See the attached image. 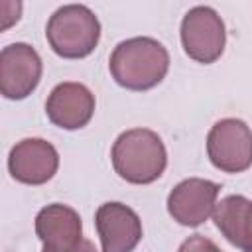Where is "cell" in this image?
I'll use <instances>...</instances> for the list:
<instances>
[{
    "instance_id": "1",
    "label": "cell",
    "mask_w": 252,
    "mask_h": 252,
    "mask_svg": "<svg viewBox=\"0 0 252 252\" xmlns=\"http://www.w3.org/2000/svg\"><path fill=\"white\" fill-rule=\"evenodd\" d=\"M112 79L128 91H148L163 81L169 71V53L154 37H130L110 53Z\"/></svg>"
},
{
    "instance_id": "2",
    "label": "cell",
    "mask_w": 252,
    "mask_h": 252,
    "mask_svg": "<svg viewBox=\"0 0 252 252\" xmlns=\"http://www.w3.org/2000/svg\"><path fill=\"white\" fill-rule=\"evenodd\" d=\"M110 158L114 171L134 185L154 183L167 165V152L161 138L148 128L122 132L112 146Z\"/></svg>"
},
{
    "instance_id": "3",
    "label": "cell",
    "mask_w": 252,
    "mask_h": 252,
    "mask_svg": "<svg viewBox=\"0 0 252 252\" xmlns=\"http://www.w3.org/2000/svg\"><path fill=\"white\" fill-rule=\"evenodd\" d=\"M49 47L65 59H83L94 51L100 39V22L83 4H67L53 12L45 26Z\"/></svg>"
},
{
    "instance_id": "4",
    "label": "cell",
    "mask_w": 252,
    "mask_h": 252,
    "mask_svg": "<svg viewBox=\"0 0 252 252\" xmlns=\"http://www.w3.org/2000/svg\"><path fill=\"white\" fill-rule=\"evenodd\" d=\"M181 45L183 51L197 63H215L226 43V28L222 18L209 6L191 8L181 20Z\"/></svg>"
},
{
    "instance_id": "5",
    "label": "cell",
    "mask_w": 252,
    "mask_h": 252,
    "mask_svg": "<svg viewBox=\"0 0 252 252\" xmlns=\"http://www.w3.org/2000/svg\"><path fill=\"white\" fill-rule=\"evenodd\" d=\"M211 163L224 173H240L252 165V130L240 118L219 120L207 136Z\"/></svg>"
},
{
    "instance_id": "6",
    "label": "cell",
    "mask_w": 252,
    "mask_h": 252,
    "mask_svg": "<svg viewBox=\"0 0 252 252\" xmlns=\"http://www.w3.org/2000/svg\"><path fill=\"white\" fill-rule=\"evenodd\" d=\"M41 57L28 43H10L0 51V93L10 100L30 96L41 79Z\"/></svg>"
},
{
    "instance_id": "7",
    "label": "cell",
    "mask_w": 252,
    "mask_h": 252,
    "mask_svg": "<svg viewBox=\"0 0 252 252\" xmlns=\"http://www.w3.org/2000/svg\"><path fill=\"white\" fill-rule=\"evenodd\" d=\"M220 185L201 177H189L177 183L167 197V213L183 226L203 224L215 211Z\"/></svg>"
},
{
    "instance_id": "8",
    "label": "cell",
    "mask_w": 252,
    "mask_h": 252,
    "mask_svg": "<svg viewBox=\"0 0 252 252\" xmlns=\"http://www.w3.org/2000/svg\"><path fill=\"white\" fill-rule=\"evenodd\" d=\"M59 167V154L43 138H26L18 142L8 156L10 175L26 185L47 183Z\"/></svg>"
},
{
    "instance_id": "9",
    "label": "cell",
    "mask_w": 252,
    "mask_h": 252,
    "mask_svg": "<svg viewBox=\"0 0 252 252\" xmlns=\"http://www.w3.org/2000/svg\"><path fill=\"white\" fill-rule=\"evenodd\" d=\"M94 224L102 244L100 252H132L142 240V220L124 203L100 205L94 213Z\"/></svg>"
},
{
    "instance_id": "10",
    "label": "cell",
    "mask_w": 252,
    "mask_h": 252,
    "mask_svg": "<svg viewBox=\"0 0 252 252\" xmlns=\"http://www.w3.org/2000/svg\"><path fill=\"white\" fill-rule=\"evenodd\" d=\"M45 114L63 130H79L94 114V94L83 83H59L47 96Z\"/></svg>"
},
{
    "instance_id": "11",
    "label": "cell",
    "mask_w": 252,
    "mask_h": 252,
    "mask_svg": "<svg viewBox=\"0 0 252 252\" xmlns=\"http://www.w3.org/2000/svg\"><path fill=\"white\" fill-rule=\"evenodd\" d=\"M35 234L43 242V248L63 250L83 238V222L73 207L53 203L37 213Z\"/></svg>"
},
{
    "instance_id": "12",
    "label": "cell",
    "mask_w": 252,
    "mask_h": 252,
    "mask_svg": "<svg viewBox=\"0 0 252 252\" xmlns=\"http://www.w3.org/2000/svg\"><path fill=\"white\" fill-rule=\"evenodd\" d=\"M215 226L242 252H252V201L244 195H228L215 205Z\"/></svg>"
},
{
    "instance_id": "13",
    "label": "cell",
    "mask_w": 252,
    "mask_h": 252,
    "mask_svg": "<svg viewBox=\"0 0 252 252\" xmlns=\"http://www.w3.org/2000/svg\"><path fill=\"white\" fill-rule=\"evenodd\" d=\"M177 252H222L211 238L203 236V234H191L189 238H185L179 246Z\"/></svg>"
},
{
    "instance_id": "14",
    "label": "cell",
    "mask_w": 252,
    "mask_h": 252,
    "mask_svg": "<svg viewBox=\"0 0 252 252\" xmlns=\"http://www.w3.org/2000/svg\"><path fill=\"white\" fill-rule=\"evenodd\" d=\"M41 252H98L94 248V244L89 240V238H81L77 244L69 246V248H63V250H51V248H43Z\"/></svg>"
}]
</instances>
